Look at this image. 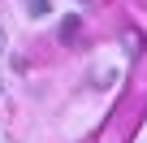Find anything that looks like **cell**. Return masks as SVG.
Listing matches in <instances>:
<instances>
[{"mask_svg":"<svg viewBox=\"0 0 147 143\" xmlns=\"http://www.w3.org/2000/svg\"><path fill=\"white\" fill-rule=\"evenodd\" d=\"M26 13L30 18H48L52 13V0H26Z\"/></svg>","mask_w":147,"mask_h":143,"instance_id":"6da1fadb","label":"cell"},{"mask_svg":"<svg viewBox=\"0 0 147 143\" xmlns=\"http://www.w3.org/2000/svg\"><path fill=\"white\" fill-rule=\"evenodd\" d=\"M78 39V18H65L61 22V43H74Z\"/></svg>","mask_w":147,"mask_h":143,"instance_id":"7a4b0ae2","label":"cell"},{"mask_svg":"<svg viewBox=\"0 0 147 143\" xmlns=\"http://www.w3.org/2000/svg\"><path fill=\"white\" fill-rule=\"evenodd\" d=\"M0 52H5V30H0Z\"/></svg>","mask_w":147,"mask_h":143,"instance_id":"3957f363","label":"cell"}]
</instances>
